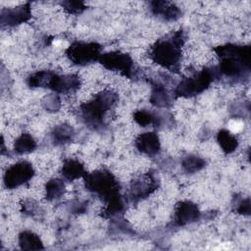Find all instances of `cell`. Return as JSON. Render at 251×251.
<instances>
[{
    "mask_svg": "<svg viewBox=\"0 0 251 251\" xmlns=\"http://www.w3.org/2000/svg\"><path fill=\"white\" fill-rule=\"evenodd\" d=\"M203 163L204 162L199 158L189 157L185 160V162L183 163V166L187 171H197L203 166Z\"/></svg>",
    "mask_w": 251,
    "mask_h": 251,
    "instance_id": "obj_16",
    "label": "cell"
},
{
    "mask_svg": "<svg viewBox=\"0 0 251 251\" xmlns=\"http://www.w3.org/2000/svg\"><path fill=\"white\" fill-rule=\"evenodd\" d=\"M98 51L99 47L94 43H75L70 47L69 56L77 64H85L95 60L98 56Z\"/></svg>",
    "mask_w": 251,
    "mask_h": 251,
    "instance_id": "obj_3",
    "label": "cell"
},
{
    "mask_svg": "<svg viewBox=\"0 0 251 251\" xmlns=\"http://www.w3.org/2000/svg\"><path fill=\"white\" fill-rule=\"evenodd\" d=\"M35 144L34 141L32 140L31 136L27 135V134H23L17 141L15 144V148L16 151L19 153H27L32 151V149L34 148Z\"/></svg>",
    "mask_w": 251,
    "mask_h": 251,
    "instance_id": "obj_12",
    "label": "cell"
},
{
    "mask_svg": "<svg viewBox=\"0 0 251 251\" xmlns=\"http://www.w3.org/2000/svg\"><path fill=\"white\" fill-rule=\"evenodd\" d=\"M219 140H220V143H221L222 147L224 148V150H226L227 152L233 150L234 146L236 145L235 139L226 131H223L220 133Z\"/></svg>",
    "mask_w": 251,
    "mask_h": 251,
    "instance_id": "obj_14",
    "label": "cell"
},
{
    "mask_svg": "<svg viewBox=\"0 0 251 251\" xmlns=\"http://www.w3.org/2000/svg\"><path fill=\"white\" fill-rule=\"evenodd\" d=\"M87 184L95 192L102 193L106 195L110 192H113L114 180L112 179L111 175L107 173H94L87 179Z\"/></svg>",
    "mask_w": 251,
    "mask_h": 251,
    "instance_id": "obj_5",
    "label": "cell"
},
{
    "mask_svg": "<svg viewBox=\"0 0 251 251\" xmlns=\"http://www.w3.org/2000/svg\"><path fill=\"white\" fill-rule=\"evenodd\" d=\"M137 146L142 152L148 155L154 154L158 151V147H159L158 138L153 133L148 132V133L142 134L137 139Z\"/></svg>",
    "mask_w": 251,
    "mask_h": 251,
    "instance_id": "obj_8",
    "label": "cell"
},
{
    "mask_svg": "<svg viewBox=\"0 0 251 251\" xmlns=\"http://www.w3.org/2000/svg\"><path fill=\"white\" fill-rule=\"evenodd\" d=\"M20 244L25 249H37L40 248V241L36 235L31 232H24L20 235Z\"/></svg>",
    "mask_w": 251,
    "mask_h": 251,
    "instance_id": "obj_11",
    "label": "cell"
},
{
    "mask_svg": "<svg viewBox=\"0 0 251 251\" xmlns=\"http://www.w3.org/2000/svg\"><path fill=\"white\" fill-rule=\"evenodd\" d=\"M154 10L158 13H161L164 17L174 19L176 17V14L177 12L176 8L171 5L170 3L167 2H155L154 3Z\"/></svg>",
    "mask_w": 251,
    "mask_h": 251,
    "instance_id": "obj_13",
    "label": "cell"
},
{
    "mask_svg": "<svg viewBox=\"0 0 251 251\" xmlns=\"http://www.w3.org/2000/svg\"><path fill=\"white\" fill-rule=\"evenodd\" d=\"M28 17V10L25 7H17L15 9L2 12L1 21L3 25H17Z\"/></svg>",
    "mask_w": 251,
    "mask_h": 251,
    "instance_id": "obj_7",
    "label": "cell"
},
{
    "mask_svg": "<svg viewBox=\"0 0 251 251\" xmlns=\"http://www.w3.org/2000/svg\"><path fill=\"white\" fill-rule=\"evenodd\" d=\"M32 167L26 162L18 163L10 167L4 176V181L7 187L14 188L25 181H27L32 176Z\"/></svg>",
    "mask_w": 251,
    "mask_h": 251,
    "instance_id": "obj_2",
    "label": "cell"
},
{
    "mask_svg": "<svg viewBox=\"0 0 251 251\" xmlns=\"http://www.w3.org/2000/svg\"><path fill=\"white\" fill-rule=\"evenodd\" d=\"M209 79L210 75L207 73L200 74L194 77H189L179 84L177 91L179 95L190 96L196 94L208 85Z\"/></svg>",
    "mask_w": 251,
    "mask_h": 251,
    "instance_id": "obj_4",
    "label": "cell"
},
{
    "mask_svg": "<svg viewBox=\"0 0 251 251\" xmlns=\"http://www.w3.org/2000/svg\"><path fill=\"white\" fill-rule=\"evenodd\" d=\"M176 216H177V221L179 223H188L190 221H193V219L197 218L198 211L193 204L186 203L179 206Z\"/></svg>",
    "mask_w": 251,
    "mask_h": 251,
    "instance_id": "obj_9",
    "label": "cell"
},
{
    "mask_svg": "<svg viewBox=\"0 0 251 251\" xmlns=\"http://www.w3.org/2000/svg\"><path fill=\"white\" fill-rule=\"evenodd\" d=\"M64 184L59 181L58 179H55L47 184V194L48 198H57L60 196V194L63 192Z\"/></svg>",
    "mask_w": 251,
    "mask_h": 251,
    "instance_id": "obj_15",
    "label": "cell"
},
{
    "mask_svg": "<svg viewBox=\"0 0 251 251\" xmlns=\"http://www.w3.org/2000/svg\"><path fill=\"white\" fill-rule=\"evenodd\" d=\"M228 126H229V128L231 129V131H233V132H238V131H240L241 129H242V126H243V124L240 122V121H230L229 122V124H228Z\"/></svg>",
    "mask_w": 251,
    "mask_h": 251,
    "instance_id": "obj_18",
    "label": "cell"
},
{
    "mask_svg": "<svg viewBox=\"0 0 251 251\" xmlns=\"http://www.w3.org/2000/svg\"><path fill=\"white\" fill-rule=\"evenodd\" d=\"M83 172L82 166L76 162V161H69L65 164L64 169H63V174L65 175L66 177L70 178V179H74L78 177Z\"/></svg>",
    "mask_w": 251,
    "mask_h": 251,
    "instance_id": "obj_10",
    "label": "cell"
},
{
    "mask_svg": "<svg viewBox=\"0 0 251 251\" xmlns=\"http://www.w3.org/2000/svg\"><path fill=\"white\" fill-rule=\"evenodd\" d=\"M101 61L107 68L118 70L120 72H124L125 74H127L129 72L131 66V61L129 57L118 52L105 55Z\"/></svg>",
    "mask_w": 251,
    "mask_h": 251,
    "instance_id": "obj_6",
    "label": "cell"
},
{
    "mask_svg": "<svg viewBox=\"0 0 251 251\" xmlns=\"http://www.w3.org/2000/svg\"><path fill=\"white\" fill-rule=\"evenodd\" d=\"M182 38L181 35H175V39L165 40L159 42L153 50V56L155 60L169 69L176 68L179 58H180V50L179 46L181 44Z\"/></svg>",
    "mask_w": 251,
    "mask_h": 251,
    "instance_id": "obj_1",
    "label": "cell"
},
{
    "mask_svg": "<svg viewBox=\"0 0 251 251\" xmlns=\"http://www.w3.org/2000/svg\"><path fill=\"white\" fill-rule=\"evenodd\" d=\"M134 119L136 120V122L139 125L143 126L153 123V117L150 114L146 113V112H138V113H136Z\"/></svg>",
    "mask_w": 251,
    "mask_h": 251,
    "instance_id": "obj_17",
    "label": "cell"
}]
</instances>
